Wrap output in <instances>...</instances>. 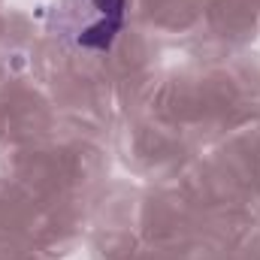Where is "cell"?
Returning a JSON list of instances; mask_svg holds the SVG:
<instances>
[{
	"instance_id": "1",
	"label": "cell",
	"mask_w": 260,
	"mask_h": 260,
	"mask_svg": "<svg viewBox=\"0 0 260 260\" xmlns=\"http://www.w3.org/2000/svg\"><path fill=\"white\" fill-rule=\"evenodd\" d=\"M127 0H64L55 12L58 34L79 49L106 52L124 27Z\"/></svg>"
}]
</instances>
